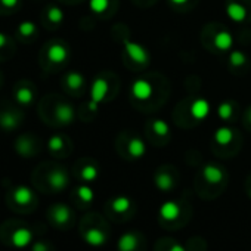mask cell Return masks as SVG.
<instances>
[{
	"label": "cell",
	"mask_w": 251,
	"mask_h": 251,
	"mask_svg": "<svg viewBox=\"0 0 251 251\" xmlns=\"http://www.w3.org/2000/svg\"><path fill=\"white\" fill-rule=\"evenodd\" d=\"M109 95V81L105 75H98L90 87V100L96 102L98 105L106 100Z\"/></svg>",
	"instance_id": "11"
},
{
	"label": "cell",
	"mask_w": 251,
	"mask_h": 251,
	"mask_svg": "<svg viewBox=\"0 0 251 251\" xmlns=\"http://www.w3.org/2000/svg\"><path fill=\"white\" fill-rule=\"evenodd\" d=\"M192 217V204L186 197L164 201L157 213L158 223L166 230H177L185 227Z\"/></svg>",
	"instance_id": "1"
},
{
	"label": "cell",
	"mask_w": 251,
	"mask_h": 251,
	"mask_svg": "<svg viewBox=\"0 0 251 251\" xmlns=\"http://www.w3.org/2000/svg\"><path fill=\"white\" fill-rule=\"evenodd\" d=\"M50 219L58 226H68L73 220V211L67 204H55L50 208Z\"/></svg>",
	"instance_id": "14"
},
{
	"label": "cell",
	"mask_w": 251,
	"mask_h": 251,
	"mask_svg": "<svg viewBox=\"0 0 251 251\" xmlns=\"http://www.w3.org/2000/svg\"><path fill=\"white\" fill-rule=\"evenodd\" d=\"M154 251H186V247L172 236H163L155 242Z\"/></svg>",
	"instance_id": "22"
},
{
	"label": "cell",
	"mask_w": 251,
	"mask_h": 251,
	"mask_svg": "<svg viewBox=\"0 0 251 251\" xmlns=\"http://www.w3.org/2000/svg\"><path fill=\"white\" fill-rule=\"evenodd\" d=\"M45 15H46L48 23L52 24V25H59L64 21V11L59 6H55V5L49 6Z\"/></svg>",
	"instance_id": "31"
},
{
	"label": "cell",
	"mask_w": 251,
	"mask_h": 251,
	"mask_svg": "<svg viewBox=\"0 0 251 251\" xmlns=\"http://www.w3.org/2000/svg\"><path fill=\"white\" fill-rule=\"evenodd\" d=\"M6 43H8V36H6L5 33L0 31V49L5 48V46H6Z\"/></svg>",
	"instance_id": "39"
},
{
	"label": "cell",
	"mask_w": 251,
	"mask_h": 251,
	"mask_svg": "<svg viewBox=\"0 0 251 251\" xmlns=\"http://www.w3.org/2000/svg\"><path fill=\"white\" fill-rule=\"evenodd\" d=\"M225 11L232 23H245L250 17L248 8L239 0H229L225 6Z\"/></svg>",
	"instance_id": "10"
},
{
	"label": "cell",
	"mask_w": 251,
	"mask_h": 251,
	"mask_svg": "<svg viewBox=\"0 0 251 251\" xmlns=\"http://www.w3.org/2000/svg\"><path fill=\"white\" fill-rule=\"evenodd\" d=\"M33 251H49V247H48L46 242L39 241V242H36V244L33 245Z\"/></svg>",
	"instance_id": "37"
},
{
	"label": "cell",
	"mask_w": 251,
	"mask_h": 251,
	"mask_svg": "<svg viewBox=\"0 0 251 251\" xmlns=\"http://www.w3.org/2000/svg\"><path fill=\"white\" fill-rule=\"evenodd\" d=\"M77 175L81 182L92 183L99 177V167L95 161H83L77 170Z\"/></svg>",
	"instance_id": "18"
},
{
	"label": "cell",
	"mask_w": 251,
	"mask_h": 251,
	"mask_svg": "<svg viewBox=\"0 0 251 251\" xmlns=\"http://www.w3.org/2000/svg\"><path fill=\"white\" fill-rule=\"evenodd\" d=\"M11 241H12V245H14V247H17V248H25V247H28V245L31 244V241H33V233H31V230L27 229V227H20V229H17V230L12 233Z\"/></svg>",
	"instance_id": "23"
},
{
	"label": "cell",
	"mask_w": 251,
	"mask_h": 251,
	"mask_svg": "<svg viewBox=\"0 0 251 251\" xmlns=\"http://www.w3.org/2000/svg\"><path fill=\"white\" fill-rule=\"evenodd\" d=\"M154 185L161 192H172L179 185V175L172 166H161L154 173Z\"/></svg>",
	"instance_id": "5"
},
{
	"label": "cell",
	"mask_w": 251,
	"mask_h": 251,
	"mask_svg": "<svg viewBox=\"0 0 251 251\" xmlns=\"http://www.w3.org/2000/svg\"><path fill=\"white\" fill-rule=\"evenodd\" d=\"M245 124H247V127H250L251 129V106L247 109V112H245Z\"/></svg>",
	"instance_id": "40"
},
{
	"label": "cell",
	"mask_w": 251,
	"mask_h": 251,
	"mask_svg": "<svg viewBox=\"0 0 251 251\" xmlns=\"http://www.w3.org/2000/svg\"><path fill=\"white\" fill-rule=\"evenodd\" d=\"M245 192H247V195H248V198L251 200V175L247 177V180H245Z\"/></svg>",
	"instance_id": "38"
},
{
	"label": "cell",
	"mask_w": 251,
	"mask_h": 251,
	"mask_svg": "<svg viewBox=\"0 0 251 251\" xmlns=\"http://www.w3.org/2000/svg\"><path fill=\"white\" fill-rule=\"evenodd\" d=\"M21 123V115L15 111H3L0 112V127L6 132L15 130Z\"/></svg>",
	"instance_id": "20"
},
{
	"label": "cell",
	"mask_w": 251,
	"mask_h": 251,
	"mask_svg": "<svg viewBox=\"0 0 251 251\" xmlns=\"http://www.w3.org/2000/svg\"><path fill=\"white\" fill-rule=\"evenodd\" d=\"M235 141V130L230 129L229 126H220V127L213 135V142L219 148H227Z\"/></svg>",
	"instance_id": "17"
},
{
	"label": "cell",
	"mask_w": 251,
	"mask_h": 251,
	"mask_svg": "<svg viewBox=\"0 0 251 251\" xmlns=\"http://www.w3.org/2000/svg\"><path fill=\"white\" fill-rule=\"evenodd\" d=\"M117 251H147V238L141 230H127L117 239Z\"/></svg>",
	"instance_id": "6"
},
{
	"label": "cell",
	"mask_w": 251,
	"mask_h": 251,
	"mask_svg": "<svg viewBox=\"0 0 251 251\" xmlns=\"http://www.w3.org/2000/svg\"><path fill=\"white\" fill-rule=\"evenodd\" d=\"M121 157L126 160H141L147 154V144L138 135H132L126 138L123 144H120Z\"/></svg>",
	"instance_id": "7"
},
{
	"label": "cell",
	"mask_w": 251,
	"mask_h": 251,
	"mask_svg": "<svg viewBox=\"0 0 251 251\" xmlns=\"http://www.w3.org/2000/svg\"><path fill=\"white\" fill-rule=\"evenodd\" d=\"M55 118L59 124H71L75 118V111L71 103L59 102L55 106Z\"/></svg>",
	"instance_id": "19"
},
{
	"label": "cell",
	"mask_w": 251,
	"mask_h": 251,
	"mask_svg": "<svg viewBox=\"0 0 251 251\" xmlns=\"http://www.w3.org/2000/svg\"><path fill=\"white\" fill-rule=\"evenodd\" d=\"M186 251H207V241L201 236H192L186 242Z\"/></svg>",
	"instance_id": "34"
},
{
	"label": "cell",
	"mask_w": 251,
	"mask_h": 251,
	"mask_svg": "<svg viewBox=\"0 0 251 251\" xmlns=\"http://www.w3.org/2000/svg\"><path fill=\"white\" fill-rule=\"evenodd\" d=\"M148 132H150V135H154L155 139H158L160 145H163V144H166V139H169V136H170V126L164 120L155 118L150 123Z\"/></svg>",
	"instance_id": "16"
},
{
	"label": "cell",
	"mask_w": 251,
	"mask_h": 251,
	"mask_svg": "<svg viewBox=\"0 0 251 251\" xmlns=\"http://www.w3.org/2000/svg\"><path fill=\"white\" fill-rule=\"evenodd\" d=\"M70 183V177L68 173L65 172V169L62 167H55L53 170L49 172L48 175V185L50 186L52 191L55 192H61L64 191Z\"/></svg>",
	"instance_id": "12"
},
{
	"label": "cell",
	"mask_w": 251,
	"mask_h": 251,
	"mask_svg": "<svg viewBox=\"0 0 251 251\" xmlns=\"http://www.w3.org/2000/svg\"><path fill=\"white\" fill-rule=\"evenodd\" d=\"M75 197H77V200L80 201L81 205H90L93 202V200H95V192L87 183H84V185L77 186Z\"/></svg>",
	"instance_id": "28"
},
{
	"label": "cell",
	"mask_w": 251,
	"mask_h": 251,
	"mask_svg": "<svg viewBox=\"0 0 251 251\" xmlns=\"http://www.w3.org/2000/svg\"><path fill=\"white\" fill-rule=\"evenodd\" d=\"M65 148H67V141H65L64 136L53 135V136L49 138V141H48V150L52 154H61V152L65 151Z\"/></svg>",
	"instance_id": "30"
},
{
	"label": "cell",
	"mask_w": 251,
	"mask_h": 251,
	"mask_svg": "<svg viewBox=\"0 0 251 251\" xmlns=\"http://www.w3.org/2000/svg\"><path fill=\"white\" fill-rule=\"evenodd\" d=\"M62 2H65V0H62Z\"/></svg>",
	"instance_id": "42"
},
{
	"label": "cell",
	"mask_w": 251,
	"mask_h": 251,
	"mask_svg": "<svg viewBox=\"0 0 251 251\" xmlns=\"http://www.w3.org/2000/svg\"><path fill=\"white\" fill-rule=\"evenodd\" d=\"M211 112V105L205 98H197L189 105V114L195 121H204Z\"/></svg>",
	"instance_id": "13"
},
{
	"label": "cell",
	"mask_w": 251,
	"mask_h": 251,
	"mask_svg": "<svg viewBox=\"0 0 251 251\" xmlns=\"http://www.w3.org/2000/svg\"><path fill=\"white\" fill-rule=\"evenodd\" d=\"M124 45V52L127 53V56L138 65H148L150 64V53L145 46H142L138 42H133L127 37L123 39Z\"/></svg>",
	"instance_id": "8"
},
{
	"label": "cell",
	"mask_w": 251,
	"mask_h": 251,
	"mask_svg": "<svg viewBox=\"0 0 251 251\" xmlns=\"http://www.w3.org/2000/svg\"><path fill=\"white\" fill-rule=\"evenodd\" d=\"M46 55H48L49 62L59 65V64L67 62V59H68V56H70V50H68V48H67L64 43L55 42V43H52V45L48 46Z\"/></svg>",
	"instance_id": "15"
},
{
	"label": "cell",
	"mask_w": 251,
	"mask_h": 251,
	"mask_svg": "<svg viewBox=\"0 0 251 251\" xmlns=\"http://www.w3.org/2000/svg\"><path fill=\"white\" fill-rule=\"evenodd\" d=\"M18 36L24 37V39H30L33 36H36L37 33V25L33 23V21H23L20 25H18V30H17Z\"/></svg>",
	"instance_id": "32"
},
{
	"label": "cell",
	"mask_w": 251,
	"mask_h": 251,
	"mask_svg": "<svg viewBox=\"0 0 251 251\" xmlns=\"http://www.w3.org/2000/svg\"><path fill=\"white\" fill-rule=\"evenodd\" d=\"M105 213L114 222H129L136 214V204L127 195H117L106 201Z\"/></svg>",
	"instance_id": "4"
},
{
	"label": "cell",
	"mask_w": 251,
	"mask_h": 251,
	"mask_svg": "<svg viewBox=\"0 0 251 251\" xmlns=\"http://www.w3.org/2000/svg\"><path fill=\"white\" fill-rule=\"evenodd\" d=\"M213 45L220 52H229L233 48V37L227 30H220L214 34Z\"/></svg>",
	"instance_id": "21"
},
{
	"label": "cell",
	"mask_w": 251,
	"mask_h": 251,
	"mask_svg": "<svg viewBox=\"0 0 251 251\" xmlns=\"http://www.w3.org/2000/svg\"><path fill=\"white\" fill-rule=\"evenodd\" d=\"M14 95H15V100H17L20 105H24V106L30 105V103L34 100V92H33V89H31L30 86H27V84H20V86H17Z\"/></svg>",
	"instance_id": "25"
},
{
	"label": "cell",
	"mask_w": 251,
	"mask_h": 251,
	"mask_svg": "<svg viewBox=\"0 0 251 251\" xmlns=\"http://www.w3.org/2000/svg\"><path fill=\"white\" fill-rule=\"evenodd\" d=\"M217 117L222 121H232L233 117H235V105L232 102H229V100L222 102L217 106Z\"/></svg>",
	"instance_id": "29"
},
{
	"label": "cell",
	"mask_w": 251,
	"mask_h": 251,
	"mask_svg": "<svg viewBox=\"0 0 251 251\" xmlns=\"http://www.w3.org/2000/svg\"><path fill=\"white\" fill-rule=\"evenodd\" d=\"M111 5V0H89V9L95 15H103Z\"/></svg>",
	"instance_id": "33"
},
{
	"label": "cell",
	"mask_w": 251,
	"mask_h": 251,
	"mask_svg": "<svg viewBox=\"0 0 251 251\" xmlns=\"http://www.w3.org/2000/svg\"><path fill=\"white\" fill-rule=\"evenodd\" d=\"M227 183V172L223 166L216 163H207L201 167L197 180L195 189L201 198H216L222 194Z\"/></svg>",
	"instance_id": "2"
},
{
	"label": "cell",
	"mask_w": 251,
	"mask_h": 251,
	"mask_svg": "<svg viewBox=\"0 0 251 251\" xmlns=\"http://www.w3.org/2000/svg\"><path fill=\"white\" fill-rule=\"evenodd\" d=\"M154 92H155L154 84L147 78H136V80H133V83L130 86V95L135 100L147 102V100L152 99Z\"/></svg>",
	"instance_id": "9"
},
{
	"label": "cell",
	"mask_w": 251,
	"mask_h": 251,
	"mask_svg": "<svg viewBox=\"0 0 251 251\" xmlns=\"http://www.w3.org/2000/svg\"><path fill=\"white\" fill-rule=\"evenodd\" d=\"M247 61H248V59H247L245 53L241 52V50H232L230 55H229V64H230L232 67H235V68L244 67V65L247 64Z\"/></svg>",
	"instance_id": "35"
},
{
	"label": "cell",
	"mask_w": 251,
	"mask_h": 251,
	"mask_svg": "<svg viewBox=\"0 0 251 251\" xmlns=\"http://www.w3.org/2000/svg\"><path fill=\"white\" fill-rule=\"evenodd\" d=\"M0 3L2 6L8 8V9H14L20 5V0H0Z\"/></svg>",
	"instance_id": "36"
},
{
	"label": "cell",
	"mask_w": 251,
	"mask_h": 251,
	"mask_svg": "<svg viewBox=\"0 0 251 251\" xmlns=\"http://www.w3.org/2000/svg\"><path fill=\"white\" fill-rule=\"evenodd\" d=\"M81 236L90 247H103L109 239V226L99 214L86 217V225L81 227Z\"/></svg>",
	"instance_id": "3"
},
{
	"label": "cell",
	"mask_w": 251,
	"mask_h": 251,
	"mask_svg": "<svg viewBox=\"0 0 251 251\" xmlns=\"http://www.w3.org/2000/svg\"><path fill=\"white\" fill-rule=\"evenodd\" d=\"M34 198V194L27 186H18L14 191V201L20 205H28Z\"/></svg>",
	"instance_id": "27"
},
{
	"label": "cell",
	"mask_w": 251,
	"mask_h": 251,
	"mask_svg": "<svg viewBox=\"0 0 251 251\" xmlns=\"http://www.w3.org/2000/svg\"><path fill=\"white\" fill-rule=\"evenodd\" d=\"M15 150L23 157H31L34 154V142L30 136H21L15 142Z\"/></svg>",
	"instance_id": "26"
},
{
	"label": "cell",
	"mask_w": 251,
	"mask_h": 251,
	"mask_svg": "<svg viewBox=\"0 0 251 251\" xmlns=\"http://www.w3.org/2000/svg\"><path fill=\"white\" fill-rule=\"evenodd\" d=\"M64 83H65V87L71 92H78L84 87L86 84V78L83 77L81 73L78 71H70L65 78H64Z\"/></svg>",
	"instance_id": "24"
},
{
	"label": "cell",
	"mask_w": 251,
	"mask_h": 251,
	"mask_svg": "<svg viewBox=\"0 0 251 251\" xmlns=\"http://www.w3.org/2000/svg\"><path fill=\"white\" fill-rule=\"evenodd\" d=\"M170 3L175 6H185L189 3V0H170Z\"/></svg>",
	"instance_id": "41"
}]
</instances>
